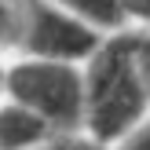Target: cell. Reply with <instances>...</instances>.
<instances>
[{
  "instance_id": "obj_6",
  "label": "cell",
  "mask_w": 150,
  "mask_h": 150,
  "mask_svg": "<svg viewBox=\"0 0 150 150\" xmlns=\"http://www.w3.org/2000/svg\"><path fill=\"white\" fill-rule=\"evenodd\" d=\"M22 40V0H0V48Z\"/></svg>"
},
{
  "instance_id": "obj_1",
  "label": "cell",
  "mask_w": 150,
  "mask_h": 150,
  "mask_svg": "<svg viewBox=\"0 0 150 150\" xmlns=\"http://www.w3.org/2000/svg\"><path fill=\"white\" fill-rule=\"evenodd\" d=\"M150 114V92L132 62L128 29L106 37L84 62V132L103 146H117Z\"/></svg>"
},
{
  "instance_id": "obj_5",
  "label": "cell",
  "mask_w": 150,
  "mask_h": 150,
  "mask_svg": "<svg viewBox=\"0 0 150 150\" xmlns=\"http://www.w3.org/2000/svg\"><path fill=\"white\" fill-rule=\"evenodd\" d=\"M62 11L77 15L81 22H88L92 29H99L103 37H117L128 26V11H125V0H51Z\"/></svg>"
},
{
  "instance_id": "obj_2",
  "label": "cell",
  "mask_w": 150,
  "mask_h": 150,
  "mask_svg": "<svg viewBox=\"0 0 150 150\" xmlns=\"http://www.w3.org/2000/svg\"><path fill=\"white\" fill-rule=\"evenodd\" d=\"M7 99L44 117L55 132H84V66L22 59L7 70Z\"/></svg>"
},
{
  "instance_id": "obj_4",
  "label": "cell",
  "mask_w": 150,
  "mask_h": 150,
  "mask_svg": "<svg viewBox=\"0 0 150 150\" xmlns=\"http://www.w3.org/2000/svg\"><path fill=\"white\" fill-rule=\"evenodd\" d=\"M51 136H59V132L22 103L15 99L0 103V150H37Z\"/></svg>"
},
{
  "instance_id": "obj_11",
  "label": "cell",
  "mask_w": 150,
  "mask_h": 150,
  "mask_svg": "<svg viewBox=\"0 0 150 150\" xmlns=\"http://www.w3.org/2000/svg\"><path fill=\"white\" fill-rule=\"evenodd\" d=\"M4 92H7V73L0 70V95H4Z\"/></svg>"
},
{
  "instance_id": "obj_7",
  "label": "cell",
  "mask_w": 150,
  "mask_h": 150,
  "mask_svg": "<svg viewBox=\"0 0 150 150\" xmlns=\"http://www.w3.org/2000/svg\"><path fill=\"white\" fill-rule=\"evenodd\" d=\"M128 48H132V62H136L139 81L150 92V29H128Z\"/></svg>"
},
{
  "instance_id": "obj_3",
  "label": "cell",
  "mask_w": 150,
  "mask_h": 150,
  "mask_svg": "<svg viewBox=\"0 0 150 150\" xmlns=\"http://www.w3.org/2000/svg\"><path fill=\"white\" fill-rule=\"evenodd\" d=\"M106 37L81 22L77 15L62 11L48 0H22V48L29 59H51V62L84 66Z\"/></svg>"
},
{
  "instance_id": "obj_10",
  "label": "cell",
  "mask_w": 150,
  "mask_h": 150,
  "mask_svg": "<svg viewBox=\"0 0 150 150\" xmlns=\"http://www.w3.org/2000/svg\"><path fill=\"white\" fill-rule=\"evenodd\" d=\"M132 29H150V0H125Z\"/></svg>"
},
{
  "instance_id": "obj_8",
  "label": "cell",
  "mask_w": 150,
  "mask_h": 150,
  "mask_svg": "<svg viewBox=\"0 0 150 150\" xmlns=\"http://www.w3.org/2000/svg\"><path fill=\"white\" fill-rule=\"evenodd\" d=\"M37 150H110V146H103L99 139H92L88 132H59L48 143H40Z\"/></svg>"
},
{
  "instance_id": "obj_9",
  "label": "cell",
  "mask_w": 150,
  "mask_h": 150,
  "mask_svg": "<svg viewBox=\"0 0 150 150\" xmlns=\"http://www.w3.org/2000/svg\"><path fill=\"white\" fill-rule=\"evenodd\" d=\"M110 150H150V114H146V121H143V125H136V128H132L128 136L121 139V143L110 146Z\"/></svg>"
}]
</instances>
